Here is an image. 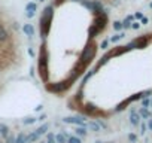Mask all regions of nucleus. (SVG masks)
Instances as JSON below:
<instances>
[{
  "instance_id": "nucleus-1",
  "label": "nucleus",
  "mask_w": 152,
  "mask_h": 143,
  "mask_svg": "<svg viewBox=\"0 0 152 143\" xmlns=\"http://www.w3.org/2000/svg\"><path fill=\"white\" fill-rule=\"evenodd\" d=\"M37 72L43 81H48V54H46V43L43 42L40 46L39 52V64H37Z\"/></svg>"
},
{
  "instance_id": "nucleus-2",
  "label": "nucleus",
  "mask_w": 152,
  "mask_h": 143,
  "mask_svg": "<svg viewBox=\"0 0 152 143\" xmlns=\"http://www.w3.org/2000/svg\"><path fill=\"white\" fill-rule=\"evenodd\" d=\"M96 54H97V43L93 42V40H90L87 43V46L84 48V52H82V55H81V58H79L78 63L87 67L93 61V58L96 57Z\"/></svg>"
},
{
  "instance_id": "nucleus-3",
  "label": "nucleus",
  "mask_w": 152,
  "mask_h": 143,
  "mask_svg": "<svg viewBox=\"0 0 152 143\" xmlns=\"http://www.w3.org/2000/svg\"><path fill=\"white\" fill-rule=\"evenodd\" d=\"M52 15H54L52 6H46L43 9V14H42V18H40V34H42V37H46L48 33H49Z\"/></svg>"
},
{
  "instance_id": "nucleus-4",
  "label": "nucleus",
  "mask_w": 152,
  "mask_h": 143,
  "mask_svg": "<svg viewBox=\"0 0 152 143\" xmlns=\"http://www.w3.org/2000/svg\"><path fill=\"white\" fill-rule=\"evenodd\" d=\"M46 90L54 93V94H60V93H64L67 90V85L66 82H58V84H48L46 85Z\"/></svg>"
},
{
  "instance_id": "nucleus-5",
  "label": "nucleus",
  "mask_w": 152,
  "mask_h": 143,
  "mask_svg": "<svg viewBox=\"0 0 152 143\" xmlns=\"http://www.w3.org/2000/svg\"><path fill=\"white\" fill-rule=\"evenodd\" d=\"M82 112L87 113V115H90V116H104V113L99 112V109H97L94 104H91V103L85 104V106L82 107Z\"/></svg>"
},
{
  "instance_id": "nucleus-6",
  "label": "nucleus",
  "mask_w": 152,
  "mask_h": 143,
  "mask_svg": "<svg viewBox=\"0 0 152 143\" xmlns=\"http://www.w3.org/2000/svg\"><path fill=\"white\" fill-rule=\"evenodd\" d=\"M127 51H128L127 46H118V48H113L112 51H109L107 57H109V58H112V57H118V55H121V54H124V52H127Z\"/></svg>"
},
{
  "instance_id": "nucleus-7",
  "label": "nucleus",
  "mask_w": 152,
  "mask_h": 143,
  "mask_svg": "<svg viewBox=\"0 0 152 143\" xmlns=\"http://www.w3.org/2000/svg\"><path fill=\"white\" fill-rule=\"evenodd\" d=\"M9 37H11V34H9V31L6 30V27L0 24V43L8 42V40H9Z\"/></svg>"
},
{
  "instance_id": "nucleus-8",
  "label": "nucleus",
  "mask_w": 152,
  "mask_h": 143,
  "mask_svg": "<svg viewBox=\"0 0 152 143\" xmlns=\"http://www.w3.org/2000/svg\"><path fill=\"white\" fill-rule=\"evenodd\" d=\"M133 43H134V48H145L148 45V37L146 36L137 37L136 40H133Z\"/></svg>"
},
{
  "instance_id": "nucleus-9",
  "label": "nucleus",
  "mask_w": 152,
  "mask_h": 143,
  "mask_svg": "<svg viewBox=\"0 0 152 143\" xmlns=\"http://www.w3.org/2000/svg\"><path fill=\"white\" fill-rule=\"evenodd\" d=\"M63 121L67 122V124H76V125H79V127H85L84 125V119H81V118H64Z\"/></svg>"
},
{
  "instance_id": "nucleus-10",
  "label": "nucleus",
  "mask_w": 152,
  "mask_h": 143,
  "mask_svg": "<svg viewBox=\"0 0 152 143\" xmlns=\"http://www.w3.org/2000/svg\"><path fill=\"white\" fill-rule=\"evenodd\" d=\"M130 121H131L133 125H139V124H140V115H139V112L131 110V113H130Z\"/></svg>"
},
{
  "instance_id": "nucleus-11",
  "label": "nucleus",
  "mask_w": 152,
  "mask_h": 143,
  "mask_svg": "<svg viewBox=\"0 0 152 143\" xmlns=\"http://www.w3.org/2000/svg\"><path fill=\"white\" fill-rule=\"evenodd\" d=\"M23 30H24V33H26L27 36H33V34H34V28H33L31 24H24Z\"/></svg>"
},
{
  "instance_id": "nucleus-12",
  "label": "nucleus",
  "mask_w": 152,
  "mask_h": 143,
  "mask_svg": "<svg viewBox=\"0 0 152 143\" xmlns=\"http://www.w3.org/2000/svg\"><path fill=\"white\" fill-rule=\"evenodd\" d=\"M39 137H40V136H39L36 131H33L31 134H28V136H27V143H34L36 140H39Z\"/></svg>"
},
{
  "instance_id": "nucleus-13",
  "label": "nucleus",
  "mask_w": 152,
  "mask_h": 143,
  "mask_svg": "<svg viewBox=\"0 0 152 143\" xmlns=\"http://www.w3.org/2000/svg\"><path fill=\"white\" fill-rule=\"evenodd\" d=\"M139 115H140L142 118H145V119H151V115H152V113H151V112H149L148 109L142 107V109L139 110Z\"/></svg>"
},
{
  "instance_id": "nucleus-14",
  "label": "nucleus",
  "mask_w": 152,
  "mask_h": 143,
  "mask_svg": "<svg viewBox=\"0 0 152 143\" xmlns=\"http://www.w3.org/2000/svg\"><path fill=\"white\" fill-rule=\"evenodd\" d=\"M55 143H67L66 136H64L63 133H58V134L55 136Z\"/></svg>"
},
{
  "instance_id": "nucleus-15",
  "label": "nucleus",
  "mask_w": 152,
  "mask_h": 143,
  "mask_svg": "<svg viewBox=\"0 0 152 143\" xmlns=\"http://www.w3.org/2000/svg\"><path fill=\"white\" fill-rule=\"evenodd\" d=\"M48 128H49V124H43L42 127H39V128L36 130V133H37L39 136H42V134H45V133L48 131Z\"/></svg>"
},
{
  "instance_id": "nucleus-16",
  "label": "nucleus",
  "mask_w": 152,
  "mask_h": 143,
  "mask_svg": "<svg viewBox=\"0 0 152 143\" xmlns=\"http://www.w3.org/2000/svg\"><path fill=\"white\" fill-rule=\"evenodd\" d=\"M42 143H55V136L49 133V134L46 136V139H45V140H43Z\"/></svg>"
},
{
  "instance_id": "nucleus-17",
  "label": "nucleus",
  "mask_w": 152,
  "mask_h": 143,
  "mask_svg": "<svg viewBox=\"0 0 152 143\" xmlns=\"http://www.w3.org/2000/svg\"><path fill=\"white\" fill-rule=\"evenodd\" d=\"M15 143H27V136H24V134H18V137L15 139Z\"/></svg>"
},
{
  "instance_id": "nucleus-18",
  "label": "nucleus",
  "mask_w": 152,
  "mask_h": 143,
  "mask_svg": "<svg viewBox=\"0 0 152 143\" xmlns=\"http://www.w3.org/2000/svg\"><path fill=\"white\" fill-rule=\"evenodd\" d=\"M75 131H76V134H78V136H84V137L87 136V130H85V127H78Z\"/></svg>"
},
{
  "instance_id": "nucleus-19",
  "label": "nucleus",
  "mask_w": 152,
  "mask_h": 143,
  "mask_svg": "<svg viewBox=\"0 0 152 143\" xmlns=\"http://www.w3.org/2000/svg\"><path fill=\"white\" fill-rule=\"evenodd\" d=\"M88 127H90L93 131H100V125H99L97 122H90V124H88Z\"/></svg>"
},
{
  "instance_id": "nucleus-20",
  "label": "nucleus",
  "mask_w": 152,
  "mask_h": 143,
  "mask_svg": "<svg viewBox=\"0 0 152 143\" xmlns=\"http://www.w3.org/2000/svg\"><path fill=\"white\" fill-rule=\"evenodd\" d=\"M8 131H9V128H8L6 125H3V124L0 125V133H2V136H5V137H6V136H8Z\"/></svg>"
},
{
  "instance_id": "nucleus-21",
  "label": "nucleus",
  "mask_w": 152,
  "mask_h": 143,
  "mask_svg": "<svg viewBox=\"0 0 152 143\" xmlns=\"http://www.w3.org/2000/svg\"><path fill=\"white\" fill-rule=\"evenodd\" d=\"M27 12H36V3H28L27 5Z\"/></svg>"
},
{
  "instance_id": "nucleus-22",
  "label": "nucleus",
  "mask_w": 152,
  "mask_h": 143,
  "mask_svg": "<svg viewBox=\"0 0 152 143\" xmlns=\"http://www.w3.org/2000/svg\"><path fill=\"white\" fill-rule=\"evenodd\" d=\"M37 119H34V118H27V119H24L23 122H24V125H30V124H34Z\"/></svg>"
},
{
  "instance_id": "nucleus-23",
  "label": "nucleus",
  "mask_w": 152,
  "mask_h": 143,
  "mask_svg": "<svg viewBox=\"0 0 152 143\" xmlns=\"http://www.w3.org/2000/svg\"><path fill=\"white\" fill-rule=\"evenodd\" d=\"M67 143H81V140L72 136V137H69V139H67Z\"/></svg>"
},
{
  "instance_id": "nucleus-24",
  "label": "nucleus",
  "mask_w": 152,
  "mask_h": 143,
  "mask_svg": "<svg viewBox=\"0 0 152 143\" xmlns=\"http://www.w3.org/2000/svg\"><path fill=\"white\" fill-rule=\"evenodd\" d=\"M113 28H115V30H121V28H122V23L115 21V23H113Z\"/></svg>"
},
{
  "instance_id": "nucleus-25",
  "label": "nucleus",
  "mask_w": 152,
  "mask_h": 143,
  "mask_svg": "<svg viewBox=\"0 0 152 143\" xmlns=\"http://www.w3.org/2000/svg\"><path fill=\"white\" fill-rule=\"evenodd\" d=\"M142 106H143L145 109H148V106H151V100H149V98H145V100L142 101Z\"/></svg>"
},
{
  "instance_id": "nucleus-26",
  "label": "nucleus",
  "mask_w": 152,
  "mask_h": 143,
  "mask_svg": "<svg viewBox=\"0 0 152 143\" xmlns=\"http://www.w3.org/2000/svg\"><path fill=\"white\" fill-rule=\"evenodd\" d=\"M121 37H124V33H121V34H116V36H113V37L110 39V40H112V42H118V40H119Z\"/></svg>"
},
{
  "instance_id": "nucleus-27",
  "label": "nucleus",
  "mask_w": 152,
  "mask_h": 143,
  "mask_svg": "<svg viewBox=\"0 0 152 143\" xmlns=\"http://www.w3.org/2000/svg\"><path fill=\"white\" fill-rule=\"evenodd\" d=\"M128 140H130V142H133V143H134V142H137V136H136V134H133V133H131V134H128Z\"/></svg>"
},
{
  "instance_id": "nucleus-28",
  "label": "nucleus",
  "mask_w": 152,
  "mask_h": 143,
  "mask_svg": "<svg viewBox=\"0 0 152 143\" xmlns=\"http://www.w3.org/2000/svg\"><path fill=\"white\" fill-rule=\"evenodd\" d=\"M100 46H102V48H103V49H106V48H107V46H109V40H107V39H106V40H103V42H102V45H100Z\"/></svg>"
},
{
  "instance_id": "nucleus-29",
  "label": "nucleus",
  "mask_w": 152,
  "mask_h": 143,
  "mask_svg": "<svg viewBox=\"0 0 152 143\" xmlns=\"http://www.w3.org/2000/svg\"><path fill=\"white\" fill-rule=\"evenodd\" d=\"M6 143H15V137L14 136H8V142Z\"/></svg>"
},
{
  "instance_id": "nucleus-30",
  "label": "nucleus",
  "mask_w": 152,
  "mask_h": 143,
  "mask_svg": "<svg viewBox=\"0 0 152 143\" xmlns=\"http://www.w3.org/2000/svg\"><path fill=\"white\" fill-rule=\"evenodd\" d=\"M26 15H27V18H33V17L36 15V12H27Z\"/></svg>"
},
{
  "instance_id": "nucleus-31",
  "label": "nucleus",
  "mask_w": 152,
  "mask_h": 143,
  "mask_svg": "<svg viewBox=\"0 0 152 143\" xmlns=\"http://www.w3.org/2000/svg\"><path fill=\"white\" fill-rule=\"evenodd\" d=\"M131 27H133L134 30H137V28L140 27V24H139V23H133V24H131Z\"/></svg>"
},
{
  "instance_id": "nucleus-32",
  "label": "nucleus",
  "mask_w": 152,
  "mask_h": 143,
  "mask_svg": "<svg viewBox=\"0 0 152 143\" xmlns=\"http://www.w3.org/2000/svg\"><path fill=\"white\" fill-rule=\"evenodd\" d=\"M140 130H142V131H140L142 134H143V133H146V125H145V124H142V125H140Z\"/></svg>"
},
{
  "instance_id": "nucleus-33",
  "label": "nucleus",
  "mask_w": 152,
  "mask_h": 143,
  "mask_svg": "<svg viewBox=\"0 0 152 143\" xmlns=\"http://www.w3.org/2000/svg\"><path fill=\"white\" fill-rule=\"evenodd\" d=\"M148 127H149V130L152 131V119H148Z\"/></svg>"
},
{
  "instance_id": "nucleus-34",
  "label": "nucleus",
  "mask_w": 152,
  "mask_h": 143,
  "mask_svg": "<svg viewBox=\"0 0 152 143\" xmlns=\"http://www.w3.org/2000/svg\"><path fill=\"white\" fill-rule=\"evenodd\" d=\"M136 18H137V20H142V18H143V15H142L140 12H137V14H136Z\"/></svg>"
},
{
  "instance_id": "nucleus-35",
  "label": "nucleus",
  "mask_w": 152,
  "mask_h": 143,
  "mask_svg": "<svg viewBox=\"0 0 152 143\" xmlns=\"http://www.w3.org/2000/svg\"><path fill=\"white\" fill-rule=\"evenodd\" d=\"M142 24H148V18L143 17V18H142Z\"/></svg>"
},
{
  "instance_id": "nucleus-36",
  "label": "nucleus",
  "mask_w": 152,
  "mask_h": 143,
  "mask_svg": "<svg viewBox=\"0 0 152 143\" xmlns=\"http://www.w3.org/2000/svg\"><path fill=\"white\" fill-rule=\"evenodd\" d=\"M64 2V0H55V5H61Z\"/></svg>"
},
{
  "instance_id": "nucleus-37",
  "label": "nucleus",
  "mask_w": 152,
  "mask_h": 143,
  "mask_svg": "<svg viewBox=\"0 0 152 143\" xmlns=\"http://www.w3.org/2000/svg\"><path fill=\"white\" fill-rule=\"evenodd\" d=\"M75 2H81V3H82V0H75Z\"/></svg>"
},
{
  "instance_id": "nucleus-38",
  "label": "nucleus",
  "mask_w": 152,
  "mask_h": 143,
  "mask_svg": "<svg viewBox=\"0 0 152 143\" xmlns=\"http://www.w3.org/2000/svg\"><path fill=\"white\" fill-rule=\"evenodd\" d=\"M96 143H102V142H96Z\"/></svg>"
},
{
  "instance_id": "nucleus-39",
  "label": "nucleus",
  "mask_w": 152,
  "mask_h": 143,
  "mask_svg": "<svg viewBox=\"0 0 152 143\" xmlns=\"http://www.w3.org/2000/svg\"><path fill=\"white\" fill-rule=\"evenodd\" d=\"M151 106H152V100H151Z\"/></svg>"
},
{
  "instance_id": "nucleus-40",
  "label": "nucleus",
  "mask_w": 152,
  "mask_h": 143,
  "mask_svg": "<svg viewBox=\"0 0 152 143\" xmlns=\"http://www.w3.org/2000/svg\"><path fill=\"white\" fill-rule=\"evenodd\" d=\"M151 8H152V3H151Z\"/></svg>"
},
{
  "instance_id": "nucleus-41",
  "label": "nucleus",
  "mask_w": 152,
  "mask_h": 143,
  "mask_svg": "<svg viewBox=\"0 0 152 143\" xmlns=\"http://www.w3.org/2000/svg\"><path fill=\"white\" fill-rule=\"evenodd\" d=\"M0 143H2V142H0Z\"/></svg>"
}]
</instances>
